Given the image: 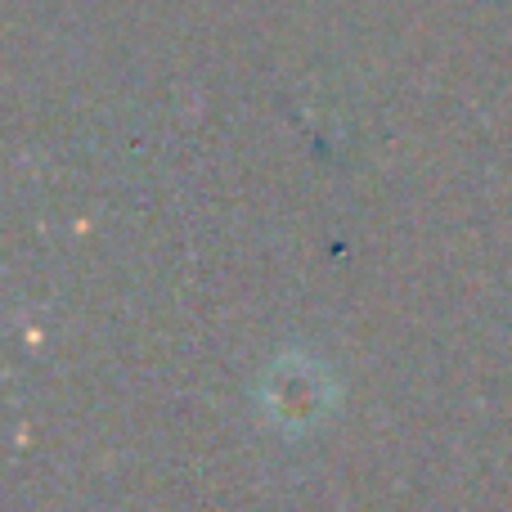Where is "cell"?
<instances>
[{"label":"cell","instance_id":"1","mask_svg":"<svg viewBox=\"0 0 512 512\" xmlns=\"http://www.w3.org/2000/svg\"><path fill=\"white\" fill-rule=\"evenodd\" d=\"M252 396H256V414L279 436H306L333 418L337 378L328 373V364H319L315 355L292 346V351H279L265 364Z\"/></svg>","mask_w":512,"mask_h":512}]
</instances>
